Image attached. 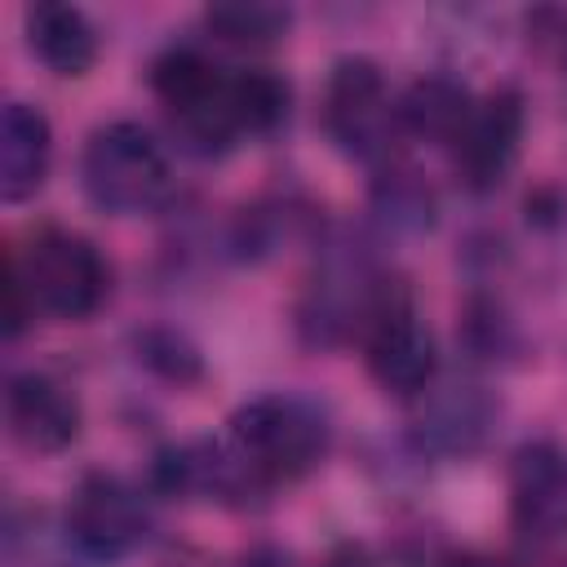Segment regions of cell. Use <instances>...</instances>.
Returning <instances> with one entry per match:
<instances>
[{
    "label": "cell",
    "mask_w": 567,
    "mask_h": 567,
    "mask_svg": "<svg viewBox=\"0 0 567 567\" xmlns=\"http://www.w3.org/2000/svg\"><path fill=\"white\" fill-rule=\"evenodd\" d=\"M456 567H478V563H456Z\"/></svg>",
    "instance_id": "18"
},
{
    "label": "cell",
    "mask_w": 567,
    "mask_h": 567,
    "mask_svg": "<svg viewBox=\"0 0 567 567\" xmlns=\"http://www.w3.org/2000/svg\"><path fill=\"white\" fill-rule=\"evenodd\" d=\"M230 447L257 483H288L328 452V421L297 394H257L230 416Z\"/></svg>",
    "instance_id": "1"
},
{
    "label": "cell",
    "mask_w": 567,
    "mask_h": 567,
    "mask_svg": "<svg viewBox=\"0 0 567 567\" xmlns=\"http://www.w3.org/2000/svg\"><path fill=\"white\" fill-rule=\"evenodd\" d=\"M137 350H142V363H151V368L164 372L168 381H190V377H199V354H195L182 337H173V332H146V337L137 341Z\"/></svg>",
    "instance_id": "16"
},
{
    "label": "cell",
    "mask_w": 567,
    "mask_h": 567,
    "mask_svg": "<svg viewBox=\"0 0 567 567\" xmlns=\"http://www.w3.org/2000/svg\"><path fill=\"white\" fill-rule=\"evenodd\" d=\"M319 567H372V558L363 545H337Z\"/></svg>",
    "instance_id": "17"
},
{
    "label": "cell",
    "mask_w": 567,
    "mask_h": 567,
    "mask_svg": "<svg viewBox=\"0 0 567 567\" xmlns=\"http://www.w3.org/2000/svg\"><path fill=\"white\" fill-rule=\"evenodd\" d=\"M4 416L22 447L31 452H62L80 434V403L75 394L44 377V372H18L4 390Z\"/></svg>",
    "instance_id": "10"
},
{
    "label": "cell",
    "mask_w": 567,
    "mask_h": 567,
    "mask_svg": "<svg viewBox=\"0 0 567 567\" xmlns=\"http://www.w3.org/2000/svg\"><path fill=\"white\" fill-rule=\"evenodd\" d=\"M151 89L195 151H221L239 137L230 115V75L199 49H168L151 66Z\"/></svg>",
    "instance_id": "4"
},
{
    "label": "cell",
    "mask_w": 567,
    "mask_h": 567,
    "mask_svg": "<svg viewBox=\"0 0 567 567\" xmlns=\"http://www.w3.org/2000/svg\"><path fill=\"white\" fill-rule=\"evenodd\" d=\"M470 111H474V97H470L456 80H447V75H425V80H416V84L403 93V102H399V124L412 128L416 137H430V142L452 146L456 133L465 128Z\"/></svg>",
    "instance_id": "13"
},
{
    "label": "cell",
    "mask_w": 567,
    "mask_h": 567,
    "mask_svg": "<svg viewBox=\"0 0 567 567\" xmlns=\"http://www.w3.org/2000/svg\"><path fill=\"white\" fill-rule=\"evenodd\" d=\"M523 97L514 89H501L483 102H474L465 128L452 142V159L456 173L470 190H492L509 177L514 159H518V142H523Z\"/></svg>",
    "instance_id": "8"
},
{
    "label": "cell",
    "mask_w": 567,
    "mask_h": 567,
    "mask_svg": "<svg viewBox=\"0 0 567 567\" xmlns=\"http://www.w3.org/2000/svg\"><path fill=\"white\" fill-rule=\"evenodd\" d=\"M394 120H399V106H390L381 66L368 58H341L332 66L328 93H323V124H328L332 142L346 155L372 159L385 151Z\"/></svg>",
    "instance_id": "6"
},
{
    "label": "cell",
    "mask_w": 567,
    "mask_h": 567,
    "mask_svg": "<svg viewBox=\"0 0 567 567\" xmlns=\"http://www.w3.org/2000/svg\"><path fill=\"white\" fill-rule=\"evenodd\" d=\"M80 177L89 199L115 217L155 213L173 190L168 155L142 124H128V120L93 128V137L84 142Z\"/></svg>",
    "instance_id": "2"
},
{
    "label": "cell",
    "mask_w": 567,
    "mask_h": 567,
    "mask_svg": "<svg viewBox=\"0 0 567 567\" xmlns=\"http://www.w3.org/2000/svg\"><path fill=\"white\" fill-rule=\"evenodd\" d=\"M53 155V133L40 106L31 102H4L0 111V195L9 204L35 195L44 186Z\"/></svg>",
    "instance_id": "11"
},
{
    "label": "cell",
    "mask_w": 567,
    "mask_h": 567,
    "mask_svg": "<svg viewBox=\"0 0 567 567\" xmlns=\"http://www.w3.org/2000/svg\"><path fill=\"white\" fill-rule=\"evenodd\" d=\"M146 536V509L115 474H84L66 501V540L93 563L128 558Z\"/></svg>",
    "instance_id": "7"
},
{
    "label": "cell",
    "mask_w": 567,
    "mask_h": 567,
    "mask_svg": "<svg viewBox=\"0 0 567 567\" xmlns=\"http://www.w3.org/2000/svg\"><path fill=\"white\" fill-rule=\"evenodd\" d=\"M363 359L390 394H421L434 381L439 350L403 292H381L363 310Z\"/></svg>",
    "instance_id": "5"
},
{
    "label": "cell",
    "mask_w": 567,
    "mask_h": 567,
    "mask_svg": "<svg viewBox=\"0 0 567 567\" xmlns=\"http://www.w3.org/2000/svg\"><path fill=\"white\" fill-rule=\"evenodd\" d=\"M509 514L527 540L567 536V452L549 439L523 443L509 461Z\"/></svg>",
    "instance_id": "9"
},
{
    "label": "cell",
    "mask_w": 567,
    "mask_h": 567,
    "mask_svg": "<svg viewBox=\"0 0 567 567\" xmlns=\"http://www.w3.org/2000/svg\"><path fill=\"white\" fill-rule=\"evenodd\" d=\"M27 44L53 75H84L97 62V31L75 4H31L27 9Z\"/></svg>",
    "instance_id": "12"
},
{
    "label": "cell",
    "mask_w": 567,
    "mask_h": 567,
    "mask_svg": "<svg viewBox=\"0 0 567 567\" xmlns=\"http://www.w3.org/2000/svg\"><path fill=\"white\" fill-rule=\"evenodd\" d=\"M288 80L266 71V66H248L230 75V115L239 137L244 133H270L284 115H288Z\"/></svg>",
    "instance_id": "14"
},
{
    "label": "cell",
    "mask_w": 567,
    "mask_h": 567,
    "mask_svg": "<svg viewBox=\"0 0 567 567\" xmlns=\"http://www.w3.org/2000/svg\"><path fill=\"white\" fill-rule=\"evenodd\" d=\"M31 310L53 319H89L111 292V266L93 239L75 230H40L22 261H13Z\"/></svg>",
    "instance_id": "3"
},
{
    "label": "cell",
    "mask_w": 567,
    "mask_h": 567,
    "mask_svg": "<svg viewBox=\"0 0 567 567\" xmlns=\"http://www.w3.org/2000/svg\"><path fill=\"white\" fill-rule=\"evenodd\" d=\"M208 31L230 40V44H270L275 35L288 31L292 13L279 4H213L204 13Z\"/></svg>",
    "instance_id": "15"
}]
</instances>
